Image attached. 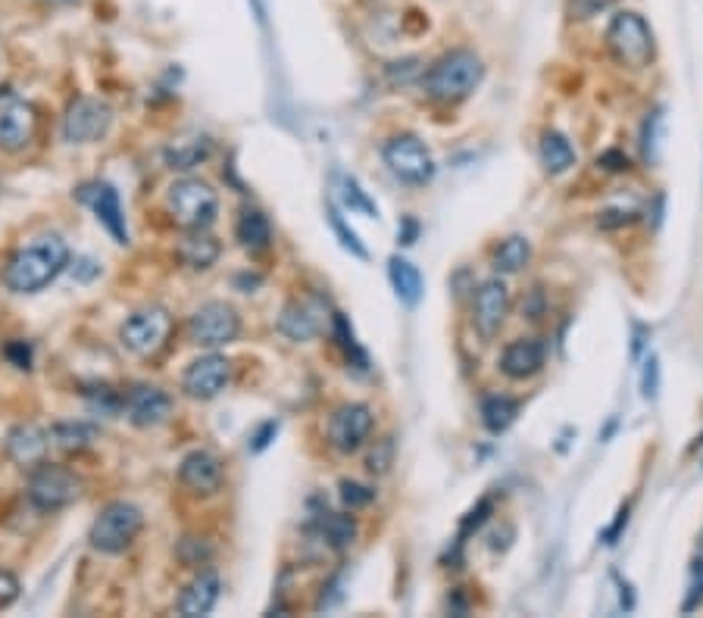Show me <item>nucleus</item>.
Instances as JSON below:
<instances>
[{"label": "nucleus", "instance_id": "2f4dec72", "mask_svg": "<svg viewBox=\"0 0 703 618\" xmlns=\"http://www.w3.org/2000/svg\"><path fill=\"white\" fill-rule=\"evenodd\" d=\"M331 334H335L338 347L344 351V356L351 359L356 369H366V366H370V356H366V351L356 344V334H353L351 322H348L341 312H331Z\"/></svg>", "mask_w": 703, "mask_h": 618}, {"label": "nucleus", "instance_id": "bb28decb", "mask_svg": "<svg viewBox=\"0 0 703 618\" xmlns=\"http://www.w3.org/2000/svg\"><path fill=\"white\" fill-rule=\"evenodd\" d=\"M538 157L547 175H563V172H569L576 165V147L569 145V138L559 135V131H544Z\"/></svg>", "mask_w": 703, "mask_h": 618}, {"label": "nucleus", "instance_id": "6ab92c4d", "mask_svg": "<svg viewBox=\"0 0 703 618\" xmlns=\"http://www.w3.org/2000/svg\"><path fill=\"white\" fill-rule=\"evenodd\" d=\"M547 363V347L538 337H519L513 344H507L500 353V371L513 381H529L535 378Z\"/></svg>", "mask_w": 703, "mask_h": 618}, {"label": "nucleus", "instance_id": "4be33fe9", "mask_svg": "<svg viewBox=\"0 0 703 618\" xmlns=\"http://www.w3.org/2000/svg\"><path fill=\"white\" fill-rule=\"evenodd\" d=\"M209 153H213V141L207 135H182L175 141H169L163 150L166 165L175 169V172H191L201 163H207Z\"/></svg>", "mask_w": 703, "mask_h": 618}, {"label": "nucleus", "instance_id": "7c9ffc66", "mask_svg": "<svg viewBox=\"0 0 703 618\" xmlns=\"http://www.w3.org/2000/svg\"><path fill=\"white\" fill-rule=\"evenodd\" d=\"M662 131H666V113H662V106H657V110L647 113V119L642 125V157L647 165L660 163Z\"/></svg>", "mask_w": 703, "mask_h": 618}, {"label": "nucleus", "instance_id": "a18cd8bd", "mask_svg": "<svg viewBox=\"0 0 703 618\" xmlns=\"http://www.w3.org/2000/svg\"><path fill=\"white\" fill-rule=\"evenodd\" d=\"M622 525H628V506H625V510H620V518H616V525H613V528L606 531V543H616V537H620Z\"/></svg>", "mask_w": 703, "mask_h": 618}, {"label": "nucleus", "instance_id": "b1692460", "mask_svg": "<svg viewBox=\"0 0 703 618\" xmlns=\"http://www.w3.org/2000/svg\"><path fill=\"white\" fill-rule=\"evenodd\" d=\"M50 434V450L60 454H82L94 440H98V425L91 422H57L54 428H47Z\"/></svg>", "mask_w": 703, "mask_h": 618}, {"label": "nucleus", "instance_id": "49530a36", "mask_svg": "<svg viewBox=\"0 0 703 618\" xmlns=\"http://www.w3.org/2000/svg\"><path fill=\"white\" fill-rule=\"evenodd\" d=\"M400 234V244H413L416 241V222L413 219H407V226L397 231Z\"/></svg>", "mask_w": 703, "mask_h": 618}, {"label": "nucleus", "instance_id": "5701e85b", "mask_svg": "<svg viewBox=\"0 0 703 618\" xmlns=\"http://www.w3.org/2000/svg\"><path fill=\"white\" fill-rule=\"evenodd\" d=\"M179 260L182 266H188L191 272H207L216 266L219 260V241L207 234V228L201 231H188V238L179 244Z\"/></svg>", "mask_w": 703, "mask_h": 618}, {"label": "nucleus", "instance_id": "2eb2a0df", "mask_svg": "<svg viewBox=\"0 0 703 618\" xmlns=\"http://www.w3.org/2000/svg\"><path fill=\"white\" fill-rule=\"evenodd\" d=\"M507 312H510V288L503 285V278L481 282L473 294V325L485 341H491L500 331V325L507 322Z\"/></svg>", "mask_w": 703, "mask_h": 618}, {"label": "nucleus", "instance_id": "423d86ee", "mask_svg": "<svg viewBox=\"0 0 703 618\" xmlns=\"http://www.w3.org/2000/svg\"><path fill=\"white\" fill-rule=\"evenodd\" d=\"M382 160L392 169L394 179L404 185L422 187L434 179L432 150L426 147L422 138H416L410 131H400V135L388 138L382 147Z\"/></svg>", "mask_w": 703, "mask_h": 618}, {"label": "nucleus", "instance_id": "e433bc0d", "mask_svg": "<svg viewBox=\"0 0 703 618\" xmlns=\"http://www.w3.org/2000/svg\"><path fill=\"white\" fill-rule=\"evenodd\" d=\"M660 393V359L650 353L644 359V371H642V397L644 400H657Z\"/></svg>", "mask_w": 703, "mask_h": 618}, {"label": "nucleus", "instance_id": "a19ab883", "mask_svg": "<svg viewBox=\"0 0 703 618\" xmlns=\"http://www.w3.org/2000/svg\"><path fill=\"white\" fill-rule=\"evenodd\" d=\"M7 356L13 359V366H16V369H32V347H29L25 341H13V344H7Z\"/></svg>", "mask_w": 703, "mask_h": 618}, {"label": "nucleus", "instance_id": "c85d7f7f", "mask_svg": "<svg viewBox=\"0 0 703 618\" xmlns=\"http://www.w3.org/2000/svg\"><path fill=\"white\" fill-rule=\"evenodd\" d=\"M529 263H532V244H529V238H522V234L503 238L495 248V253H491V266H495L500 275H517V272H522Z\"/></svg>", "mask_w": 703, "mask_h": 618}, {"label": "nucleus", "instance_id": "f3484780", "mask_svg": "<svg viewBox=\"0 0 703 618\" xmlns=\"http://www.w3.org/2000/svg\"><path fill=\"white\" fill-rule=\"evenodd\" d=\"M326 307H322V300H291L288 307L282 309V316H279V331L294 341V344H307L313 337H319L322 329H326Z\"/></svg>", "mask_w": 703, "mask_h": 618}, {"label": "nucleus", "instance_id": "72a5a7b5", "mask_svg": "<svg viewBox=\"0 0 703 618\" xmlns=\"http://www.w3.org/2000/svg\"><path fill=\"white\" fill-rule=\"evenodd\" d=\"M341 197H344V204L351 206L353 213H363V216H370V219H375L378 216V206L370 201V194L360 187V182L356 179H351V175H344V182H341Z\"/></svg>", "mask_w": 703, "mask_h": 618}, {"label": "nucleus", "instance_id": "39448f33", "mask_svg": "<svg viewBox=\"0 0 703 618\" xmlns=\"http://www.w3.org/2000/svg\"><path fill=\"white\" fill-rule=\"evenodd\" d=\"M166 209L172 222L185 231H201L216 222L219 213V197L207 182L201 179H179L166 194Z\"/></svg>", "mask_w": 703, "mask_h": 618}, {"label": "nucleus", "instance_id": "79ce46f5", "mask_svg": "<svg viewBox=\"0 0 703 618\" xmlns=\"http://www.w3.org/2000/svg\"><path fill=\"white\" fill-rule=\"evenodd\" d=\"M275 434H279V422H267V425H260V432L253 434V444H250V450H253V454H263L272 440H275Z\"/></svg>", "mask_w": 703, "mask_h": 618}, {"label": "nucleus", "instance_id": "37998d69", "mask_svg": "<svg viewBox=\"0 0 703 618\" xmlns=\"http://www.w3.org/2000/svg\"><path fill=\"white\" fill-rule=\"evenodd\" d=\"M598 165L610 169V172H625L628 169V157L622 150H603L598 157Z\"/></svg>", "mask_w": 703, "mask_h": 618}, {"label": "nucleus", "instance_id": "09e8293b", "mask_svg": "<svg viewBox=\"0 0 703 618\" xmlns=\"http://www.w3.org/2000/svg\"><path fill=\"white\" fill-rule=\"evenodd\" d=\"M47 3H79V0H47Z\"/></svg>", "mask_w": 703, "mask_h": 618}, {"label": "nucleus", "instance_id": "cd10ccee", "mask_svg": "<svg viewBox=\"0 0 703 618\" xmlns=\"http://www.w3.org/2000/svg\"><path fill=\"white\" fill-rule=\"evenodd\" d=\"M316 535L322 537V543H329L331 550H348L360 535V525L353 515L322 513L316 518Z\"/></svg>", "mask_w": 703, "mask_h": 618}, {"label": "nucleus", "instance_id": "c03bdc74", "mask_svg": "<svg viewBox=\"0 0 703 618\" xmlns=\"http://www.w3.org/2000/svg\"><path fill=\"white\" fill-rule=\"evenodd\" d=\"M485 513H491V500H481V503H478V510H473L469 518H466L463 531H473V528H478V525L485 522Z\"/></svg>", "mask_w": 703, "mask_h": 618}, {"label": "nucleus", "instance_id": "4c0bfd02", "mask_svg": "<svg viewBox=\"0 0 703 618\" xmlns=\"http://www.w3.org/2000/svg\"><path fill=\"white\" fill-rule=\"evenodd\" d=\"M394 462V444L392 437H385V440H378V450H373V456H370V472L373 474H385L388 469H392Z\"/></svg>", "mask_w": 703, "mask_h": 618}, {"label": "nucleus", "instance_id": "f257e3e1", "mask_svg": "<svg viewBox=\"0 0 703 618\" xmlns=\"http://www.w3.org/2000/svg\"><path fill=\"white\" fill-rule=\"evenodd\" d=\"M69 266V248L60 234H42L16 250L3 266V288L13 294H38Z\"/></svg>", "mask_w": 703, "mask_h": 618}, {"label": "nucleus", "instance_id": "4468645a", "mask_svg": "<svg viewBox=\"0 0 703 618\" xmlns=\"http://www.w3.org/2000/svg\"><path fill=\"white\" fill-rule=\"evenodd\" d=\"M228 381H231V363L219 353H207V356H197L182 375V391L191 400H213L226 391Z\"/></svg>", "mask_w": 703, "mask_h": 618}, {"label": "nucleus", "instance_id": "ddd939ff", "mask_svg": "<svg viewBox=\"0 0 703 618\" xmlns=\"http://www.w3.org/2000/svg\"><path fill=\"white\" fill-rule=\"evenodd\" d=\"M375 415L366 403H344L331 412L329 419V444L338 454H356L370 434H373Z\"/></svg>", "mask_w": 703, "mask_h": 618}, {"label": "nucleus", "instance_id": "473e14b6", "mask_svg": "<svg viewBox=\"0 0 703 618\" xmlns=\"http://www.w3.org/2000/svg\"><path fill=\"white\" fill-rule=\"evenodd\" d=\"M329 226L331 231L338 234V241H341V248L351 250L356 260H370V250L363 248V241L356 238V231H353L348 222H344V216H341V209L335 204H329Z\"/></svg>", "mask_w": 703, "mask_h": 618}, {"label": "nucleus", "instance_id": "a211bd4d", "mask_svg": "<svg viewBox=\"0 0 703 618\" xmlns=\"http://www.w3.org/2000/svg\"><path fill=\"white\" fill-rule=\"evenodd\" d=\"M223 478H226V469H223L219 456L209 450H191L179 466V481L197 496L216 494L223 488Z\"/></svg>", "mask_w": 703, "mask_h": 618}, {"label": "nucleus", "instance_id": "393cba45", "mask_svg": "<svg viewBox=\"0 0 703 618\" xmlns=\"http://www.w3.org/2000/svg\"><path fill=\"white\" fill-rule=\"evenodd\" d=\"M388 278H392V288L397 294V300L404 304V307H416L419 300H422V275H419V268L410 263V260H404V256H392L388 260Z\"/></svg>", "mask_w": 703, "mask_h": 618}, {"label": "nucleus", "instance_id": "f03ea898", "mask_svg": "<svg viewBox=\"0 0 703 618\" xmlns=\"http://www.w3.org/2000/svg\"><path fill=\"white\" fill-rule=\"evenodd\" d=\"M485 79V62L473 50H451L441 60H434L422 79V91L426 98L434 103H451L466 101L478 84Z\"/></svg>", "mask_w": 703, "mask_h": 618}, {"label": "nucleus", "instance_id": "1a4fd4ad", "mask_svg": "<svg viewBox=\"0 0 703 618\" xmlns=\"http://www.w3.org/2000/svg\"><path fill=\"white\" fill-rule=\"evenodd\" d=\"M82 496V481L63 466H35L29 478V500L42 513H60Z\"/></svg>", "mask_w": 703, "mask_h": 618}, {"label": "nucleus", "instance_id": "9d476101", "mask_svg": "<svg viewBox=\"0 0 703 618\" xmlns=\"http://www.w3.org/2000/svg\"><path fill=\"white\" fill-rule=\"evenodd\" d=\"M113 125V110L101 98H76L63 116V141L91 145L101 141Z\"/></svg>", "mask_w": 703, "mask_h": 618}, {"label": "nucleus", "instance_id": "7ed1b4c3", "mask_svg": "<svg viewBox=\"0 0 703 618\" xmlns=\"http://www.w3.org/2000/svg\"><path fill=\"white\" fill-rule=\"evenodd\" d=\"M141 528H145V513L135 503L116 500V503H106L98 513L88 531V543H91V550H98L104 557H120L135 543Z\"/></svg>", "mask_w": 703, "mask_h": 618}, {"label": "nucleus", "instance_id": "f8f14e48", "mask_svg": "<svg viewBox=\"0 0 703 618\" xmlns=\"http://www.w3.org/2000/svg\"><path fill=\"white\" fill-rule=\"evenodd\" d=\"M76 194H79V201L94 213V219L110 231V238H113L116 244L128 248L132 234H128V222H125V209L123 201H120V191L110 185V182H88V185L79 187Z\"/></svg>", "mask_w": 703, "mask_h": 618}, {"label": "nucleus", "instance_id": "dca6fc26", "mask_svg": "<svg viewBox=\"0 0 703 618\" xmlns=\"http://www.w3.org/2000/svg\"><path fill=\"white\" fill-rule=\"evenodd\" d=\"M123 410L135 428H157L172 415V397L154 385H135L132 391H125Z\"/></svg>", "mask_w": 703, "mask_h": 618}, {"label": "nucleus", "instance_id": "412c9836", "mask_svg": "<svg viewBox=\"0 0 703 618\" xmlns=\"http://www.w3.org/2000/svg\"><path fill=\"white\" fill-rule=\"evenodd\" d=\"M219 591H223V581L216 572H201L182 591V597L175 603V613L182 618H201L213 613V606L219 603Z\"/></svg>", "mask_w": 703, "mask_h": 618}, {"label": "nucleus", "instance_id": "0eeeda50", "mask_svg": "<svg viewBox=\"0 0 703 618\" xmlns=\"http://www.w3.org/2000/svg\"><path fill=\"white\" fill-rule=\"evenodd\" d=\"M172 334V316L166 307H141L135 309L132 316H125V322L120 325V341L128 353L135 356H154L166 347Z\"/></svg>", "mask_w": 703, "mask_h": 618}, {"label": "nucleus", "instance_id": "de8ad7c7", "mask_svg": "<svg viewBox=\"0 0 703 618\" xmlns=\"http://www.w3.org/2000/svg\"><path fill=\"white\" fill-rule=\"evenodd\" d=\"M622 606H625V609L635 606V599H632V584H628V581H622Z\"/></svg>", "mask_w": 703, "mask_h": 618}, {"label": "nucleus", "instance_id": "a878e982", "mask_svg": "<svg viewBox=\"0 0 703 618\" xmlns=\"http://www.w3.org/2000/svg\"><path fill=\"white\" fill-rule=\"evenodd\" d=\"M235 238L241 241V248L250 253H263L272 244V226L270 219L260 209H241L238 226H235Z\"/></svg>", "mask_w": 703, "mask_h": 618}, {"label": "nucleus", "instance_id": "c9c22d12", "mask_svg": "<svg viewBox=\"0 0 703 618\" xmlns=\"http://www.w3.org/2000/svg\"><path fill=\"white\" fill-rule=\"evenodd\" d=\"M341 500H344V506L348 510H363V506H370L375 500L373 488H366V484H360V481H341Z\"/></svg>", "mask_w": 703, "mask_h": 618}, {"label": "nucleus", "instance_id": "c756f323", "mask_svg": "<svg viewBox=\"0 0 703 618\" xmlns=\"http://www.w3.org/2000/svg\"><path fill=\"white\" fill-rule=\"evenodd\" d=\"M519 419V400L507 393H491L481 400V425L491 434H503Z\"/></svg>", "mask_w": 703, "mask_h": 618}, {"label": "nucleus", "instance_id": "f704fd0d", "mask_svg": "<svg viewBox=\"0 0 703 618\" xmlns=\"http://www.w3.org/2000/svg\"><path fill=\"white\" fill-rule=\"evenodd\" d=\"M703 603V535L701 543H698V553H694V562H691V594L684 599V613H691L694 606Z\"/></svg>", "mask_w": 703, "mask_h": 618}, {"label": "nucleus", "instance_id": "20e7f679", "mask_svg": "<svg viewBox=\"0 0 703 618\" xmlns=\"http://www.w3.org/2000/svg\"><path fill=\"white\" fill-rule=\"evenodd\" d=\"M606 47H610L613 60L620 66H628V69H647L657 57L654 28L647 25L642 13H632V10H622L610 20Z\"/></svg>", "mask_w": 703, "mask_h": 618}, {"label": "nucleus", "instance_id": "9b49d317", "mask_svg": "<svg viewBox=\"0 0 703 618\" xmlns=\"http://www.w3.org/2000/svg\"><path fill=\"white\" fill-rule=\"evenodd\" d=\"M35 131H38L35 106L13 91H0V147L7 153H20L35 141Z\"/></svg>", "mask_w": 703, "mask_h": 618}, {"label": "nucleus", "instance_id": "58836bf2", "mask_svg": "<svg viewBox=\"0 0 703 618\" xmlns=\"http://www.w3.org/2000/svg\"><path fill=\"white\" fill-rule=\"evenodd\" d=\"M20 577L7 569H0V609H10L20 599Z\"/></svg>", "mask_w": 703, "mask_h": 618}, {"label": "nucleus", "instance_id": "aec40b11", "mask_svg": "<svg viewBox=\"0 0 703 618\" xmlns=\"http://www.w3.org/2000/svg\"><path fill=\"white\" fill-rule=\"evenodd\" d=\"M7 456L22 466V469H35L42 466L47 459V450H50V434L44 432L42 425L29 422V425H16L13 432L7 434V444H3Z\"/></svg>", "mask_w": 703, "mask_h": 618}, {"label": "nucleus", "instance_id": "ea45409f", "mask_svg": "<svg viewBox=\"0 0 703 618\" xmlns=\"http://www.w3.org/2000/svg\"><path fill=\"white\" fill-rule=\"evenodd\" d=\"M341 584H344V572H341V575L331 577L329 584L322 587V597L316 599V613H322V609H331V606H338V603H341V597H344V594H341Z\"/></svg>", "mask_w": 703, "mask_h": 618}, {"label": "nucleus", "instance_id": "6e6552de", "mask_svg": "<svg viewBox=\"0 0 703 618\" xmlns=\"http://www.w3.org/2000/svg\"><path fill=\"white\" fill-rule=\"evenodd\" d=\"M238 334H241V316H238V309L228 307L223 300H209L201 309H194V316L188 319L191 344L207 347V351L235 344Z\"/></svg>", "mask_w": 703, "mask_h": 618}]
</instances>
